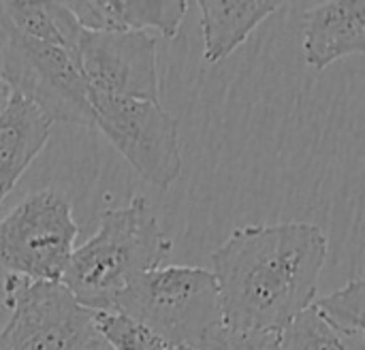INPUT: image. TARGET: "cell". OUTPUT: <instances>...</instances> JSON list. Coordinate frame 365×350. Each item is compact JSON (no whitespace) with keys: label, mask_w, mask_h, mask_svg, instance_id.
Listing matches in <instances>:
<instances>
[{"label":"cell","mask_w":365,"mask_h":350,"mask_svg":"<svg viewBox=\"0 0 365 350\" xmlns=\"http://www.w3.org/2000/svg\"><path fill=\"white\" fill-rule=\"evenodd\" d=\"M0 350H105L94 312L86 310L60 282H34L6 276Z\"/></svg>","instance_id":"cell-6"},{"label":"cell","mask_w":365,"mask_h":350,"mask_svg":"<svg viewBox=\"0 0 365 350\" xmlns=\"http://www.w3.org/2000/svg\"><path fill=\"white\" fill-rule=\"evenodd\" d=\"M169 350H197V349H190V346H171Z\"/></svg>","instance_id":"cell-19"},{"label":"cell","mask_w":365,"mask_h":350,"mask_svg":"<svg viewBox=\"0 0 365 350\" xmlns=\"http://www.w3.org/2000/svg\"><path fill=\"white\" fill-rule=\"evenodd\" d=\"M327 250V235L310 222L235 229L212 252L222 325L278 336L314 304Z\"/></svg>","instance_id":"cell-1"},{"label":"cell","mask_w":365,"mask_h":350,"mask_svg":"<svg viewBox=\"0 0 365 350\" xmlns=\"http://www.w3.org/2000/svg\"><path fill=\"white\" fill-rule=\"evenodd\" d=\"M365 51V2L334 0L310 9L304 17V56L314 71Z\"/></svg>","instance_id":"cell-9"},{"label":"cell","mask_w":365,"mask_h":350,"mask_svg":"<svg viewBox=\"0 0 365 350\" xmlns=\"http://www.w3.org/2000/svg\"><path fill=\"white\" fill-rule=\"evenodd\" d=\"M98 128L141 180L167 190L182 173L178 120L158 101L90 92Z\"/></svg>","instance_id":"cell-7"},{"label":"cell","mask_w":365,"mask_h":350,"mask_svg":"<svg viewBox=\"0 0 365 350\" xmlns=\"http://www.w3.org/2000/svg\"><path fill=\"white\" fill-rule=\"evenodd\" d=\"M278 344L280 350H344L314 306L295 316L278 334Z\"/></svg>","instance_id":"cell-16"},{"label":"cell","mask_w":365,"mask_h":350,"mask_svg":"<svg viewBox=\"0 0 365 350\" xmlns=\"http://www.w3.org/2000/svg\"><path fill=\"white\" fill-rule=\"evenodd\" d=\"M276 346H278V336L274 334L233 331L220 323L201 338L197 350H274Z\"/></svg>","instance_id":"cell-17"},{"label":"cell","mask_w":365,"mask_h":350,"mask_svg":"<svg viewBox=\"0 0 365 350\" xmlns=\"http://www.w3.org/2000/svg\"><path fill=\"white\" fill-rule=\"evenodd\" d=\"M0 79L51 122L94 128L90 90L77 60L62 47L17 32L2 11Z\"/></svg>","instance_id":"cell-4"},{"label":"cell","mask_w":365,"mask_h":350,"mask_svg":"<svg viewBox=\"0 0 365 350\" xmlns=\"http://www.w3.org/2000/svg\"><path fill=\"white\" fill-rule=\"evenodd\" d=\"M314 310L336 334L344 350H365V282L353 278L331 295L317 297Z\"/></svg>","instance_id":"cell-14"},{"label":"cell","mask_w":365,"mask_h":350,"mask_svg":"<svg viewBox=\"0 0 365 350\" xmlns=\"http://www.w3.org/2000/svg\"><path fill=\"white\" fill-rule=\"evenodd\" d=\"M51 120L32 103L11 96L0 115V205L24 171L47 145Z\"/></svg>","instance_id":"cell-11"},{"label":"cell","mask_w":365,"mask_h":350,"mask_svg":"<svg viewBox=\"0 0 365 350\" xmlns=\"http://www.w3.org/2000/svg\"><path fill=\"white\" fill-rule=\"evenodd\" d=\"M11 96H13V92H11V90H9V86L0 79V115H2V111L6 109V105H9Z\"/></svg>","instance_id":"cell-18"},{"label":"cell","mask_w":365,"mask_h":350,"mask_svg":"<svg viewBox=\"0 0 365 350\" xmlns=\"http://www.w3.org/2000/svg\"><path fill=\"white\" fill-rule=\"evenodd\" d=\"M94 325L111 350H169L163 338L120 312H94Z\"/></svg>","instance_id":"cell-15"},{"label":"cell","mask_w":365,"mask_h":350,"mask_svg":"<svg viewBox=\"0 0 365 350\" xmlns=\"http://www.w3.org/2000/svg\"><path fill=\"white\" fill-rule=\"evenodd\" d=\"M77 64L94 94L158 101L156 38L148 32L83 30Z\"/></svg>","instance_id":"cell-8"},{"label":"cell","mask_w":365,"mask_h":350,"mask_svg":"<svg viewBox=\"0 0 365 350\" xmlns=\"http://www.w3.org/2000/svg\"><path fill=\"white\" fill-rule=\"evenodd\" d=\"M203 58L216 64L229 58L252 30L276 13L282 4L278 0H199Z\"/></svg>","instance_id":"cell-12"},{"label":"cell","mask_w":365,"mask_h":350,"mask_svg":"<svg viewBox=\"0 0 365 350\" xmlns=\"http://www.w3.org/2000/svg\"><path fill=\"white\" fill-rule=\"evenodd\" d=\"M171 248L148 199L133 197L126 207L103 210L98 231L73 250L60 284L86 310L113 312L124 289L160 267Z\"/></svg>","instance_id":"cell-2"},{"label":"cell","mask_w":365,"mask_h":350,"mask_svg":"<svg viewBox=\"0 0 365 350\" xmlns=\"http://www.w3.org/2000/svg\"><path fill=\"white\" fill-rule=\"evenodd\" d=\"M0 11L11 26L36 41L62 47L77 60V45L83 28L66 6V2L51 0H4Z\"/></svg>","instance_id":"cell-13"},{"label":"cell","mask_w":365,"mask_h":350,"mask_svg":"<svg viewBox=\"0 0 365 350\" xmlns=\"http://www.w3.org/2000/svg\"><path fill=\"white\" fill-rule=\"evenodd\" d=\"M66 6L90 32H160L175 38L188 11L186 0H68Z\"/></svg>","instance_id":"cell-10"},{"label":"cell","mask_w":365,"mask_h":350,"mask_svg":"<svg viewBox=\"0 0 365 350\" xmlns=\"http://www.w3.org/2000/svg\"><path fill=\"white\" fill-rule=\"evenodd\" d=\"M77 235L73 207L62 192H30L0 218V267L26 280L60 282Z\"/></svg>","instance_id":"cell-5"},{"label":"cell","mask_w":365,"mask_h":350,"mask_svg":"<svg viewBox=\"0 0 365 350\" xmlns=\"http://www.w3.org/2000/svg\"><path fill=\"white\" fill-rule=\"evenodd\" d=\"M113 312L141 323L171 346L190 349L222 323L212 272L188 265H160L141 274L118 297Z\"/></svg>","instance_id":"cell-3"}]
</instances>
